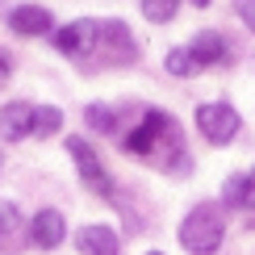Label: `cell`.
I'll return each instance as SVG.
<instances>
[{"instance_id":"obj_16","label":"cell","mask_w":255,"mask_h":255,"mask_svg":"<svg viewBox=\"0 0 255 255\" xmlns=\"http://www.w3.org/2000/svg\"><path fill=\"white\" fill-rule=\"evenodd\" d=\"M59 130H63V113L55 109V105H46V109L34 113V134L46 138V134H59Z\"/></svg>"},{"instance_id":"obj_11","label":"cell","mask_w":255,"mask_h":255,"mask_svg":"<svg viewBox=\"0 0 255 255\" xmlns=\"http://www.w3.org/2000/svg\"><path fill=\"white\" fill-rule=\"evenodd\" d=\"M188 50H193L197 67H218V63H226V38H222V34H214V29L197 34Z\"/></svg>"},{"instance_id":"obj_21","label":"cell","mask_w":255,"mask_h":255,"mask_svg":"<svg viewBox=\"0 0 255 255\" xmlns=\"http://www.w3.org/2000/svg\"><path fill=\"white\" fill-rule=\"evenodd\" d=\"M146 255H163V251H146Z\"/></svg>"},{"instance_id":"obj_8","label":"cell","mask_w":255,"mask_h":255,"mask_svg":"<svg viewBox=\"0 0 255 255\" xmlns=\"http://www.w3.org/2000/svg\"><path fill=\"white\" fill-rule=\"evenodd\" d=\"M34 105L29 101H13V105H4L0 109V138L4 142H17V138H29L34 134Z\"/></svg>"},{"instance_id":"obj_5","label":"cell","mask_w":255,"mask_h":255,"mask_svg":"<svg viewBox=\"0 0 255 255\" xmlns=\"http://www.w3.org/2000/svg\"><path fill=\"white\" fill-rule=\"evenodd\" d=\"M97 38H101V21H67L63 29H55V46L67 59H92L97 55Z\"/></svg>"},{"instance_id":"obj_14","label":"cell","mask_w":255,"mask_h":255,"mask_svg":"<svg viewBox=\"0 0 255 255\" xmlns=\"http://www.w3.org/2000/svg\"><path fill=\"white\" fill-rule=\"evenodd\" d=\"M176 13H180V0H142V17L155 25H167Z\"/></svg>"},{"instance_id":"obj_10","label":"cell","mask_w":255,"mask_h":255,"mask_svg":"<svg viewBox=\"0 0 255 255\" xmlns=\"http://www.w3.org/2000/svg\"><path fill=\"white\" fill-rule=\"evenodd\" d=\"M80 255H118V235L113 226H84L76 235Z\"/></svg>"},{"instance_id":"obj_6","label":"cell","mask_w":255,"mask_h":255,"mask_svg":"<svg viewBox=\"0 0 255 255\" xmlns=\"http://www.w3.org/2000/svg\"><path fill=\"white\" fill-rule=\"evenodd\" d=\"M67 151H71V159H76L84 184H88L97 197H113V180H109V172H105V163L97 159V151H92L84 138H67Z\"/></svg>"},{"instance_id":"obj_7","label":"cell","mask_w":255,"mask_h":255,"mask_svg":"<svg viewBox=\"0 0 255 255\" xmlns=\"http://www.w3.org/2000/svg\"><path fill=\"white\" fill-rule=\"evenodd\" d=\"M63 235H67V222H63L59 209H38L34 222H29V243H34L38 251H55Z\"/></svg>"},{"instance_id":"obj_18","label":"cell","mask_w":255,"mask_h":255,"mask_svg":"<svg viewBox=\"0 0 255 255\" xmlns=\"http://www.w3.org/2000/svg\"><path fill=\"white\" fill-rule=\"evenodd\" d=\"M235 13L243 17V25L255 34V0H235Z\"/></svg>"},{"instance_id":"obj_4","label":"cell","mask_w":255,"mask_h":255,"mask_svg":"<svg viewBox=\"0 0 255 255\" xmlns=\"http://www.w3.org/2000/svg\"><path fill=\"white\" fill-rule=\"evenodd\" d=\"M97 55H101L105 63H113V67L138 59V42H134V34H130V25H126V21H101Z\"/></svg>"},{"instance_id":"obj_9","label":"cell","mask_w":255,"mask_h":255,"mask_svg":"<svg viewBox=\"0 0 255 255\" xmlns=\"http://www.w3.org/2000/svg\"><path fill=\"white\" fill-rule=\"evenodd\" d=\"M8 25H13L17 34H25V38H42V34L55 29V17H50L46 4H17L13 13H8Z\"/></svg>"},{"instance_id":"obj_3","label":"cell","mask_w":255,"mask_h":255,"mask_svg":"<svg viewBox=\"0 0 255 255\" xmlns=\"http://www.w3.org/2000/svg\"><path fill=\"white\" fill-rule=\"evenodd\" d=\"M239 126H243V118L230 109L226 101H205V105H197V130L205 134L214 146H226L230 138L239 134Z\"/></svg>"},{"instance_id":"obj_12","label":"cell","mask_w":255,"mask_h":255,"mask_svg":"<svg viewBox=\"0 0 255 255\" xmlns=\"http://www.w3.org/2000/svg\"><path fill=\"white\" fill-rule=\"evenodd\" d=\"M222 205H230V209L255 205V176L251 172H235L226 184H222Z\"/></svg>"},{"instance_id":"obj_15","label":"cell","mask_w":255,"mask_h":255,"mask_svg":"<svg viewBox=\"0 0 255 255\" xmlns=\"http://www.w3.org/2000/svg\"><path fill=\"white\" fill-rule=\"evenodd\" d=\"M21 230V205H13V201H0V243L17 239Z\"/></svg>"},{"instance_id":"obj_13","label":"cell","mask_w":255,"mask_h":255,"mask_svg":"<svg viewBox=\"0 0 255 255\" xmlns=\"http://www.w3.org/2000/svg\"><path fill=\"white\" fill-rule=\"evenodd\" d=\"M163 63H167V71H172V76H180V80H188V76H197V71H201L188 46H184V50H180V46H176V50H167V59H163Z\"/></svg>"},{"instance_id":"obj_19","label":"cell","mask_w":255,"mask_h":255,"mask_svg":"<svg viewBox=\"0 0 255 255\" xmlns=\"http://www.w3.org/2000/svg\"><path fill=\"white\" fill-rule=\"evenodd\" d=\"M8 76H13V63H8V55H4V50H0V88H4V84H8Z\"/></svg>"},{"instance_id":"obj_2","label":"cell","mask_w":255,"mask_h":255,"mask_svg":"<svg viewBox=\"0 0 255 255\" xmlns=\"http://www.w3.org/2000/svg\"><path fill=\"white\" fill-rule=\"evenodd\" d=\"M163 142L176 146L180 134H176V122L167 118V113H159V109H151V113H146V122L138 126V130L126 134V151H130V155H155Z\"/></svg>"},{"instance_id":"obj_17","label":"cell","mask_w":255,"mask_h":255,"mask_svg":"<svg viewBox=\"0 0 255 255\" xmlns=\"http://www.w3.org/2000/svg\"><path fill=\"white\" fill-rule=\"evenodd\" d=\"M84 118H88V126H92V130H101V134H113V126H118V113H113L109 105H88Z\"/></svg>"},{"instance_id":"obj_20","label":"cell","mask_w":255,"mask_h":255,"mask_svg":"<svg viewBox=\"0 0 255 255\" xmlns=\"http://www.w3.org/2000/svg\"><path fill=\"white\" fill-rule=\"evenodd\" d=\"M188 4H197V8H205V4H209V0H188Z\"/></svg>"},{"instance_id":"obj_1","label":"cell","mask_w":255,"mask_h":255,"mask_svg":"<svg viewBox=\"0 0 255 255\" xmlns=\"http://www.w3.org/2000/svg\"><path fill=\"white\" fill-rule=\"evenodd\" d=\"M222 239H226V222H222L218 205H197L193 214L180 222V243L193 255H214L222 247Z\"/></svg>"}]
</instances>
